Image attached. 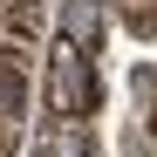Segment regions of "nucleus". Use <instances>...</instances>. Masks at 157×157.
<instances>
[{
  "instance_id": "1",
  "label": "nucleus",
  "mask_w": 157,
  "mask_h": 157,
  "mask_svg": "<svg viewBox=\"0 0 157 157\" xmlns=\"http://www.w3.org/2000/svg\"><path fill=\"white\" fill-rule=\"evenodd\" d=\"M48 96H55V109H62V116H89V109H96V75L82 68V48H75V41H62V48H55Z\"/></svg>"
},
{
  "instance_id": "2",
  "label": "nucleus",
  "mask_w": 157,
  "mask_h": 157,
  "mask_svg": "<svg viewBox=\"0 0 157 157\" xmlns=\"http://www.w3.org/2000/svg\"><path fill=\"white\" fill-rule=\"evenodd\" d=\"M21 109H28V62L14 48H0V144H14Z\"/></svg>"
},
{
  "instance_id": "3",
  "label": "nucleus",
  "mask_w": 157,
  "mask_h": 157,
  "mask_svg": "<svg viewBox=\"0 0 157 157\" xmlns=\"http://www.w3.org/2000/svg\"><path fill=\"white\" fill-rule=\"evenodd\" d=\"M62 41H75L82 55H96V41H102V0H68L62 7Z\"/></svg>"
},
{
  "instance_id": "4",
  "label": "nucleus",
  "mask_w": 157,
  "mask_h": 157,
  "mask_svg": "<svg viewBox=\"0 0 157 157\" xmlns=\"http://www.w3.org/2000/svg\"><path fill=\"white\" fill-rule=\"evenodd\" d=\"M116 21L130 34H157V0H116Z\"/></svg>"
},
{
  "instance_id": "5",
  "label": "nucleus",
  "mask_w": 157,
  "mask_h": 157,
  "mask_svg": "<svg viewBox=\"0 0 157 157\" xmlns=\"http://www.w3.org/2000/svg\"><path fill=\"white\" fill-rule=\"evenodd\" d=\"M75 123H82V116H62V130L48 137V157H96V150L82 144V130H75Z\"/></svg>"
}]
</instances>
